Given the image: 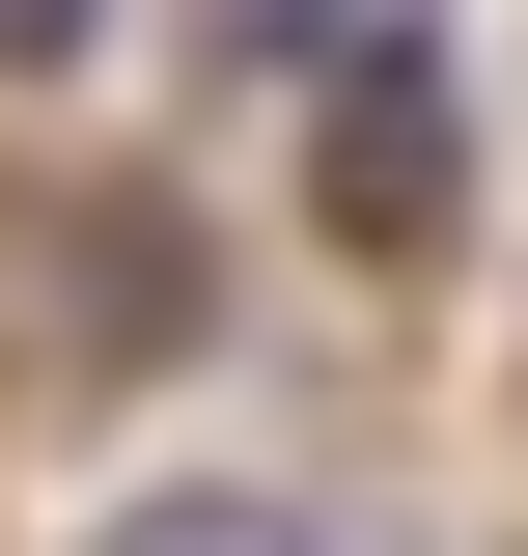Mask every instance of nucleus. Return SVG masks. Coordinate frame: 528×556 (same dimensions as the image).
Returning <instances> with one entry per match:
<instances>
[{
	"instance_id": "f257e3e1",
	"label": "nucleus",
	"mask_w": 528,
	"mask_h": 556,
	"mask_svg": "<svg viewBox=\"0 0 528 556\" xmlns=\"http://www.w3.org/2000/svg\"><path fill=\"white\" fill-rule=\"evenodd\" d=\"M334 223H362V251H417V223H445V56L334 84Z\"/></svg>"
},
{
	"instance_id": "f03ea898",
	"label": "nucleus",
	"mask_w": 528,
	"mask_h": 556,
	"mask_svg": "<svg viewBox=\"0 0 528 556\" xmlns=\"http://www.w3.org/2000/svg\"><path fill=\"white\" fill-rule=\"evenodd\" d=\"M84 556H362V501H278V473H196V501H112Z\"/></svg>"
},
{
	"instance_id": "7ed1b4c3",
	"label": "nucleus",
	"mask_w": 528,
	"mask_h": 556,
	"mask_svg": "<svg viewBox=\"0 0 528 556\" xmlns=\"http://www.w3.org/2000/svg\"><path fill=\"white\" fill-rule=\"evenodd\" d=\"M251 56H306V84H390V56H445V0H251Z\"/></svg>"
},
{
	"instance_id": "20e7f679",
	"label": "nucleus",
	"mask_w": 528,
	"mask_h": 556,
	"mask_svg": "<svg viewBox=\"0 0 528 556\" xmlns=\"http://www.w3.org/2000/svg\"><path fill=\"white\" fill-rule=\"evenodd\" d=\"M84 28H112V0H0V56H84Z\"/></svg>"
}]
</instances>
